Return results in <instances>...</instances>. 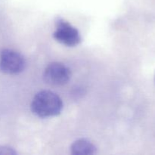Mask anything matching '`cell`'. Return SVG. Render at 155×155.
<instances>
[{
  "label": "cell",
  "instance_id": "obj_7",
  "mask_svg": "<svg viewBox=\"0 0 155 155\" xmlns=\"http://www.w3.org/2000/svg\"><path fill=\"white\" fill-rule=\"evenodd\" d=\"M154 80H155V77H154Z\"/></svg>",
  "mask_w": 155,
  "mask_h": 155
},
{
  "label": "cell",
  "instance_id": "obj_2",
  "mask_svg": "<svg viewBox=\"0 0 155 155\" xmlns=\"http://www.w3.org/2000/svg\"><path fill=\"white\" fill-rule=\"evenodd\" d=\"M25 59L19 52L5 48L0 52V71L13 75L22 72L25 68Z\"/></svg>",
  "mask_w": 155,
  "mask_h": 155
},
{
  "label": "cell",
  "instance_id": "obj_1",
  "mask_svg": "<svg viewBox=\"0 0 155 155\" xmlns=\"http://www.w3.org/2000/svg\"><path fill=\"white\" fill-rule=\"evenodd\" d=\"M32 111L42 118L58 115L63 109V102L58 95L51 91H41L33 98Z\"/></svg>",
  "mask_w": 155,
  "mask_h": 155
},
{
  "label": "cell",
  "instance_id": "obj_6",
  "mask_svg": "<svg viewBox=\"0 0 155 155\" xmlns=\"http://www.w3.org/2000/svg\"><path fill=\"white\" fill-rule=\"evenodd\" d=\"M17 152L10 147L0 146V155H14Z\"/></svg>",
  "mask_w": 155,
  "mask_h": 155
},
{
  "label": "cell",
  "instance_id": "obj_5",
  "mask_svg": "<svg viewBox=\"0 0 155 155\" xmlns=\"http://www.w3.org/2000/svg\"><path fill=\"white\" fill-rule=\"evenodd\" d=\"M96 148L90 142L85 139H78L72 144L71 152L75 155H89L95 154Z\"/></svg>",
  "mask_w": 155,
  "mask_h": 155
},
{
  "label": "cell",
  "instance_id": "obj_3",
  "mask_svg": "<svg viewBox=\"0 0 155 155\" xmlns=\"http://www.w3.org/2000/svg\"><path fill=\"white\" fill-rule=\"evenodd\" d=\"M53 36L58 42L67 46H75L81 41L78 30L61 18L56 21V30Z\"/></svg>",
  "mask_w": 155,
  "mask_h": 155
},
{
  "label": "cell",
  "instance_id": "obj_4",
  "mask_svg": "<svg viewBox=\"0 0 155 155\" xmlns=\"http://www.w3.org/2000/svg\"><path fill=\"white\" fill-rule=\"evenodd\" d=\"M71 71L65 64L54 62L48 65L44 73L45 82L51 86H63L71 79Z\"/></svg>",
  "mask_w": 155,
  "mask_h": 155
}]
</instances>
